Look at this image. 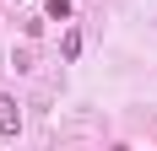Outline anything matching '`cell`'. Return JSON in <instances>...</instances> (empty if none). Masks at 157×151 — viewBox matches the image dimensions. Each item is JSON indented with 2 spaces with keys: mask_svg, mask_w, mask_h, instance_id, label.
I'll list each match as a JSON object with an SVG mask.
<instances>
[{
  "mask_svg": "<svg viewBox=\"0 0 157 151\" xmlns=\"http://www.w3.org/2000/svg\"><path fill=\"white\" fill-rule=\"evenodd\" d=\"M16 130H22V108L11 92H0V135H16Z\"/></svg>",
  "mask_w": 157,
  "mask_h": 151,
  "instance_id": "cell-1",
  "label": "cell"
},
{
  "mask_svg": "<svg viewBox=\"0 0 157 151\" xmlns=\"http://www.w3.org/2000/svg\"><path fill=\"white\" fill-rule=\"evenodd\" d=\"M44 11L54 16V22H71V0H44Z\"/></svg>",
  "mask_w": 157,
  "mask_h": 151,
  "instance_id": "cell-2",
  "label": "cell"
},
{
  "mask_svg": "<svg viewBox=\"0 0 157 151\" xmlns=\"http://www.w3.org/2000/svg\"><path fill=\"white\" fill-rule=\"evenodd\" d=\"M60 54H65V60H76V54H81V32H76V27L65 32V43H60Z\"/></svg>",
  "mask_w": 157,
  "mask_h": 151,
  "instance_id": "cell-3",
  "label": "cell"
}]
</instances>
